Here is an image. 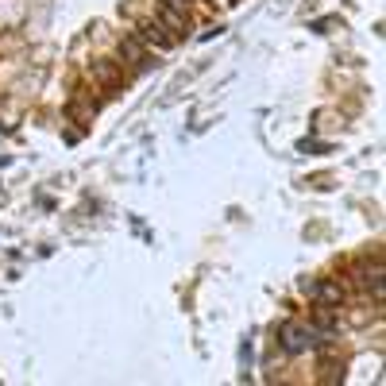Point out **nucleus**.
<instances>
[{
    "label": "nucleus",
    "mask_w": 386,
    "mask_h": 386,
    "mask_svg": "<svg viewBox=\"0 0 386 386\" xmlns=\"http://www.w3.org/2000/svg\"><path fill=\"white\" fill-rule=\"evenodd\" d=\"M313 344V328L305 325H282V348L286 352H305Z\"/></svg>",
    "instance_id": "1"
},
{
    "label": "nucleus",
    "mask_w": 386,
    "mask_h": 386,
    "mask_svg": "<svg viewBox=\"0 0 386 386\" xmlns=\"http://www.w3.org/2000/svg\"><path fill=\"white\" fill-rule=\"evenodd\" d=\"M139 39L151 43L155 51H170V47H174V35H170L162 24H143V27H139Z\"/></svg>",
    "instance_id": "2"
},
{
    "label": "nucleus",
    "mask_w": 386,
    "mask_h": 386,
    "mask_svg": "<svg viewBox=\"0 0 386 386\" xmlns=\"http://www.w3.org/2000/svg\"><path fill=\"white\" fill-rule=\"evenodd\" d=\"M120 54H124L128 62H135V66H147V51H143V39H135V35L120 39Z\"/></svg>",
    "instance_id": "3"
},
{
    "label": "nucleus",
    "mask_w": 386,
    "mask_h": 386,
    "mask_svg": "<svg viewBox=\"0 0 386 386\" xmlns=\"http://www.w3.org/2000/svg\"><path fill=\"white\" fill-rule=\"evenodd\" d=\"M162 27L174 31V35H185V16H182V12H174V8H162Z\"/></svg>",
    "instance_id": "4"
},
{
    "label": "nucleus",
    "mask_w": 386,
    "mask_h": 386,
    "mask_svg": "<svg viewBox=\"0 0 386 386\" xmlns=\"http://www.w3.org/2000/svg\"><path fill=\"white\" fill-rule=\"evenodd\" d=\"M93 74L101 77L105 85H112V89H120V74H116V70L109 66V62H93Z\"/></svg>",
    "instance_id": "5"
},
{
    "label": "nucleus",
    "mask_w": 386,
    "mask_h": 386,
    "mask_svg": "<svg viewBox=\"0 0 386 386\" xmlns=\"http://www.w3.org/2000/svg\"><path fill=\"white\" fill-rule=\"evenodd\" d=\"M162 8H174V12H182V16H185V8H190V0H162Z\"/></svg>",
    "instance_id": "6"
}]
</instances>
